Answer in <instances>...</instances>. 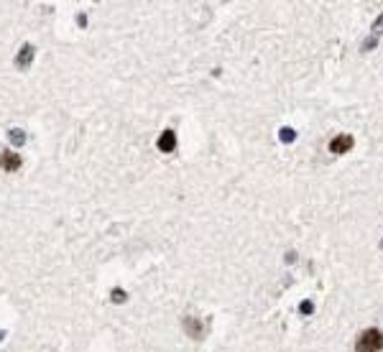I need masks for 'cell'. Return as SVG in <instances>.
<instances>
[{"instance_id": "obj_1", "label": "cell", "mask_w": 383, "mask_h": 352, "mask_svg": "<svg viewBox=\"0 0 383 352\" xmlns=\"http://www.w3.org/2000/svg\"><path fill=\"white\" fill-rule=\"evenodd\" d=\"M383 349V332L375 327H368L355 339V352H380Z\"/></svg>"}, {"instance_id": "obj_2", "label": "cell", "mask_w": 383, "mask_h": 352, "mask_svg": "<svg viewBox=\"0 0 383 352\" xmlns=\"http://www.w3.org/2000/svg\"><path fill=\"white\" fill-rule=\"evenodd\" d=\"M353 135H348V133H340V135H335L332 140H330V151L335 153V156H342V153H348L350 148H353Z\"/></svg>"}, {"instance_id": "obj_3", "label": "cell", "mask_w": 383, "mask_h": 352, "mask_svg": "<svg viewBox=\"0 0 383 352\" xmlns=\"http://www.w3.org/2000/svg\"><path fill=\"white\" fill-rule=\"evenodd\" d=\"M0 166H3L6 171H16L21 166V156L13 153V151H3L0 153Z\"/></svg>"}, {"instance_id": "obj_4", "label": "cell", "mask_w": 383, "mask_h": 352, "mask_svg": "<svg viewBox=\"0 0 383 352\" xmlns=\"http://www.w3.org/2000/svg\"><path fill=\"white\" fill-rule=\"evenodd\" d=\"M174 146H176V135H174V130L161 133V138H159V148L169 153V151H174Z\"/></svg>"}, {"instance_id": "obj_5", "label": "cell", "mask_w": 383, "mask_h": 352, "mask_svg": "<svg viewBox=\"0 0 383 352\" xmlns=\"http://www.w3.org/2000/svg\"><path fill=\"white\" fill-rule=\"evenodd\" d=\"M31 56H33V46H31V44H26V46H23V51L18 54V64H21V66H26V64L31 61Z\"/></svg>"}, {"instance_id": "obj_6", "label": "cell", "mask_w": 383, "mask_h": 352, "mask_svg": "<svg viewBox=\"0 0 383 352\" xmlns=\"http://www.w3.org/2000/svg\"><path fill=\"white\" fill-rule=\"evenodd\" d=\"M184 327H189L186 332H189L191 337H200V322H195L191 317H186V319H184Z\"/></svg>"}, {"instance_id": "obj_7", "label": "cell", "mask_w": 383, "mask_h": 352, "mask_svg": "<svg viewBox=\"0 0 383 352\" xmlns=\"http://www.w3.org/2000/svg\"><path fill=\"white\" fill-rule=\"evenodd\" d=\"M279 138H281L284 143H291V140L296 138V130H291V128H284V130L279 133Z\"/></svg>"}, {"instance_id": "obj_8", "label": "cell", "mask_w": 383, "mask_h": 352, "mask_svg": "<svg viewBox=\"0 0 383 352\" xmlns=\"http://www.w3.org/2000/svg\"><path fill=\"white\" fill-rule=\"evenodd\" d=\"M383 33V13L375 18V23H373V36H380Z\"/></svg>"}, {"instance_id": "obj_9", "label": "cell", "mask_w": 383, "mask_h": 352, "mask_svg": "<svg viewBox=\"0 0 383 352\" xmlns=\"http://www.w3.org/2000/svg\"><path fill=\"white\" fill-rule=\"evenodd\" d=\"M299 311H301V314H312V311H314V304H312V301H301Z\"/></svg>"}, {"instance_id": "obj_10", "label": "cell", "mask_w": 383, "mask_h": 352, "mask_svg": "<svg viewBox=\"0 0 383 352\" xmlns=\"http://www.w3.org/2000/svg\"><path fill=\"white\" fill-rule=\"evenodd\" d=\"M11 140L18 146V143H23V133L21 130H11Z\"/></svg>"}, {"instance_id": "obj_11", "label": "cell", "mask_w": 383, "mask_h": 352, "mask_svg": "<svg viewBox=\"0 0 383 352\" xmlns=\"http://www.w3.org/2000/svg\"><path fill=\"white\" fill-rule=\"evenodd\" d=\"M380 250H383V240H380Z\"/></svg>"}]
</instances>
